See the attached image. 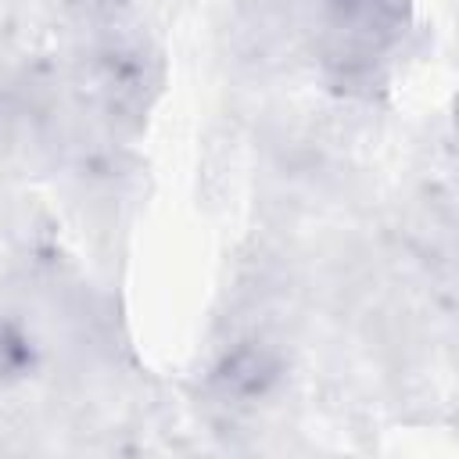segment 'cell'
<instances>
[{
    "label": "cell",
    "mask_w": 459,
    "mask_h": 459,
    "mask_svg": "<svg viewBox=\"0 0 459 459\" xmlns=\"http://www.w3.org/2000/svg\"><path fill=\"white\" fill-rule=\"evenodd\" d=\"M18 362H22V341H18L11 330L0 326V377L11 373Z\"/></svg>",
    "instance_id": "1"
}]
</instances>
